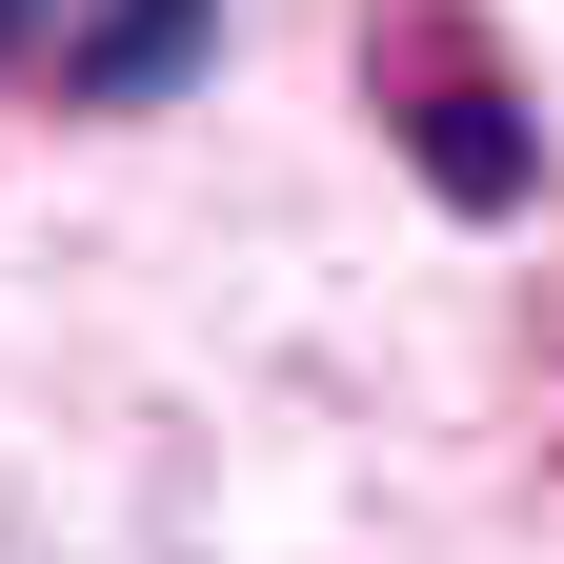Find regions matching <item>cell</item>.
<instances>
[{
	"label": "cell",
	"mask_w": 564,
	"mask_h": 564,
	"mask_svg": "<svg viewBox=\"0 0 564 564\" xmlns=\"http://www.w3.org/2000/svg\"><path fill=\"white\" fill-rule=\"evenodd\" d=\"M202 61H223V0H101V21L61 41V101H82V121H141V101H182Z\"/></svg>",
	"instance_id": "6da1fadb"
},
{
	"label": "cell",
	"mask_w": 564,
	"mask_h": 564,
	"mask_svg": "<svg viewBox=\"0 0 564 564\" xmlns=\"http://www.w3.org/2000/svg\"><path fill=\"white\" fill-rule=\"evenodd\" d=\"M41 21H61V0H0V61H21V41H41Z\"/></svg>",
	"instance_id": "3957f363"
},
{
	"label": "cell",
	"mask_w": 564,
	"mask_h": 564,
	"mask_svg": "<svg viewBox=\"0 0 564 564\" xmlns=\"http://www.w3.org/2000/svg\"><path fill=\"white\" fill-rule=\"evenodd\" d=\"M505 121H524V101H505V82H464V61H444V82L403 101V141H423V182H444L464 223H524V202H544V141H505Z\"/></svg>",
	"instance_id": "7a4b0ae2"
}]
</instances>
